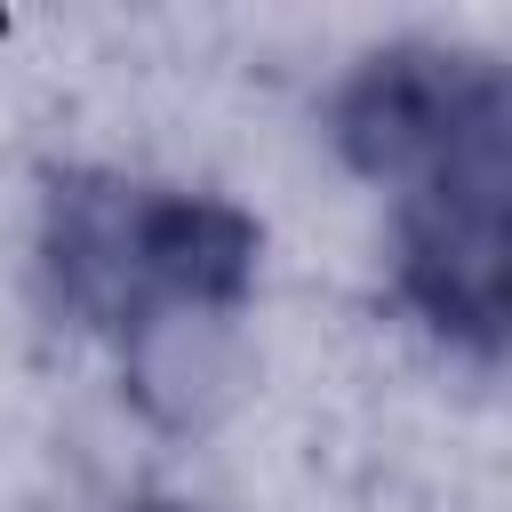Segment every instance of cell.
<instances>
[{
  "label": "cell",
  "instance_id": "obj_1",
  "mask_svg": "<svg viewBox=\"0 0 512 512\" xmlns=\"http://www.w3.org/2000/svg\"><path fill=\"white\" fill-rule=\"evenodd\" d=\"M264 232L248 208L184 184H128L72 168L40 208V272L48 296L80 320L152 352L168 328H224L256 288Z\"/></svg>",
  "mask_w": 512,
  "mask_h": 512
},
{
  "label": "cell",
  "instance_id": "obj_3",
  "mask_svg": "<svg viewBox=\"0 0 512 512\" xmlns=\"http://www.w3.org/2000/svg\"><path fill=\"white\" fill-rule=\"evenodd\" d=\"M504 200H512V152L464 160L400 192V240H392L400 304L472 360L504 352Z\"/></svg>",
  "mask_w": 512,
  "mask_h": 512
},
{
  "label": "cell",
  "instance_id": "obj_2",
  "mask_svg": "<svg viewBox=\"0 0 512 512\" xmlns=\"http://www.w3.org/2000/svg\"><path fill=\"white\" fill-rule=\"evenodd\" d=\"M328 136L368 184H424L464 160L512 152V80L488 48L400 40L344 72L328 96Z\"/></svg>",
  "mask_w": 512,
  "mask_h": 512
}]
</instances>
